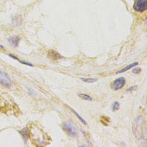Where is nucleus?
I'll use <instances>...</instances> for the list:
<instances>
[{
    "instance_id": "obj_2",
    "label": "nucleus",
    "mask_w": 147,
    "mask_h": 147,
    "mask_svg": "<svg viewBox=\"0 0 147 147\" xmlns=\"http://www.w3.org/2000/svg\"><path fill=\"white\" fill-rule=\"evenodd\" d=\"M126 83V79L124 77H120L115 79L110 84L111 88L114 91L122 89Z\"/></svg>"
},
{
    "instance_id": "obj_6",
    "label": "nucleus",
    "mask_w": 147,
    "mask_h": 147,
    "mask_svg": "<svg viewBox=\"0 0 147 147\" xmlns=\"http://www.w3.org/2000/svg\"><path fill=\"white\" fill-rule=\"evenodd\" d=\"M143 122V118L141 116H140L137 118L136 122V127H135V134L136 136L140 135L142 133V123Z\"/></svg>"
},
{
    "instance_id": "obj_15",
    "label": "nucleus",
    "mask_w": 147,
    "mask_h": 147,
    "mask_svg": "<svg viewBox=\"0 0 147 147\" xmlns=\"http://www.w3.org/2000/svg\"><path fill=\"white\" fill-rule=\"evenodd\" d=\"M119 103L118 102H115L112 106V109L113 111H116L118 110L119 109Z\"/></svg>"
},
{
    "instance_id": "obj_7",
    "label": "nucleus",
    "mask_w": 147,
    "mask_h": 147,
    "mask_svg": "<svg viewBox=\"0 0 147 147\" xmlns=\"http://www.w3.org/2000/svg\"><path fill=\"white\" fill-rule=\"evenodd\" d=\"M22 22V17L21 15L18 14L13 17L11 20V25L14 27H17L21 25Z\"/></svg>"
},
{
    "instance_id": "obj_19",
    "label": "nucleus",
    "mask_w": 147,
    "mask_h": 147,
    "mask_svg": "<svg viewBox=\"0 0 147 147\" xmlns=\"http://www.w3.org/2000/svg\"><path fill=\"white\" fill-rule=\"evenodd\" d=\"M146 25H147V17H146Z\"/></svg>"
},
{
    "instance_id": "obj_18",
    "label": "nucleus",
    "mask_w": 147,
    "mask_h": 147,
    "mask_svg": "<svg viewBox=\"0 0 147 147\" xmlns=\"http://www.w3.org/2000/svg\"><path fill=\"white\" fill-rule=\"evenodd\" d=\"M0 48H2V49H4V47H3L2 45H1V44H0Z\"/></svg>"
},
{
    "instance_id": "obj_13",
    "label": "nucleus",
    "mask_w": 147,
    "mask_h": 147,
    "mask_svg": "<svg viewBox=\"0 0 147 147\" xmlns=\"http://www.w3.org/2000/svg\"><path fill=\"white\" fill-rule=\"evenodd\" d=\"M80 79L82 81L86 82V83H92L97 81L96 78H80Z\"/></svg>"
},
{
    "instance_id": "obj_12",
    "label": "nucleus",
    "mask_w": 147,
    "mask_h": 147,
    "mask_svg": "<svg viewBox=\"0 0 147 147\" xmlns=\"http://www.w3.org/2000/svg\"><path fill=\"white\" fill-rule=\"evenodd\" d=\"M78 96H79V98H80L81 99H82L83 100H84L91 101V100H92V98H91L90 95H87V94H86L80 93V94H78Z\"/></svg>"
},
{
    "instance_id": "obj_14",
    "label": "nucleus",
    "mask_w": 147,
    "mask_h": 147,
    "mask_svg": "<svg viewBox=\"0 0 147 147\" xmlns=\"http://www.w3.org/2000/svg\"><path fill=\"white\" fill-rule=\"evenodd\" d=\"M69 108L70 110H71V111H72V113L78 117V118L81 121V122H82L83 125H87V122H86V121H85V119H84L80 115H79L78 114L77 112H76L73 109H72V108H71V107H69Z\"/></svg>"
},
{
    "instance_id": "obj_11",
    "label": "nucleus",
    "mask_w": 147,
    "mask_h": 147,
    "mask_svg": "<svg viewBox=\"0 0 147 147\" xmlns=\"http://www.w3.org/2000/svg\"><path fill=\"white\" fill-rule=\"evenodd\" d=\"M9 56L10 57H11L12 59H14V60H16L17 61H19L20 63H21L22 64H25V65H28V66H30V67H32V66H33V65H32V64H30V63H28V62H26V61H22L21 60H20L19 58H18L17 56H16L15 55H13V54L10 53V54H9Z\"/></svg>"
},
{
    "instance_id": "obj_8",
    "label": "nucleus",
    "mask_w": 147,
    "mask_h": 147,
    "mask_svg": "<svg viewBox=\"0 0 147 147\" xmlns=\"http://www.w3.org/2000/svg\"><path fill=\"white\" fill-rule=\"evenodd\" d=\"M20 37L18 36H10L7 38L8 42L12 45L13 46L16 47L18 45L19 41H20Z\"/></svg>"
},
{
    "instance_id": "obj_4",
    "label": "nucleus",
    "mask_w": 147,
    "mask_h": 147,
    "mask_svg": "<svg viewBox=\"0 0 147 147\" xmlns=\"http://www.w3.org/2000/svg\"><path fill=\"white\" fill-rule=\"evenodd\" d=\"M0 84L7 88L10 87L12 82L8 75L3 72H0Z\"/></svg>"
},
{
    "instance_id": "obj_16",
    "label": "nucleus",
    "mask_w": 147,
    "mask_h": 147,
    "mask_svg": "<svg viewBox=\"0 0 147 147\" xmlns=\"http://www.w3.org/2000/svg\"><path fill=\"white\" fill-rule=\"evenodd\" d=\"M141 71V69L140 68H134V69L132 70L133 73L135 74H138V73H140Z\"/></svg>"
},
{
    "instance_id": "obj_5",
    "label": "nucleus",
    "mask_w": 147,
    "mask_h": 147,
    "mask_svg": "<svg viewBox=\"0 0 147 147\" xmlns=\"http://www.w3.org/2000/svg\"><path fill=\"white\" fill-rule=\"evenodd\" d=\"M47 57L52 60H58L63 58V56L54 49H49L48 51Z\"/></svg>"
},
{
    "instance_id": "obj_1",
    "label": "nucleus",
    "mask_w": 147,
    "mask_h": 147,
    "mask_svg": "<svg viewBox=\"0 0 147 147\" xmlns=\"http://www.w3.org/2000/svg\"><path fill=\"white\" fill-rule=\"evenodd\" d=\"M62 128L64 131L69 136L72 137H78V133L75 127L68 122H64L62 125Z\"/></svg>"
},
{
    "instance_id": "obj_10",
    "label": "nucleus",
    "mask_w": 147,
    "mask_h": 147,
    "mask_svg": "<svg viewBox=\"0 0 147 147\" xmlns=\"http://www.w3.org/2000/svg\"><path fill=\"white\" fill-rule=\"evenodd\" d=\"M138 64V62H134V63H131V64H129L128 65L126 66L125 67H124V68H123L122 69H121L119 70L118 71H117L115 74H121V73H122V72H125V71H127V70L131 69V68L134 67V66L137 65Z\"/></svg>"
},
{
    "instance_id": "obj_20",
    "label": "nucleus",
    "mask_w": 147,
    "mask_h": 147,
    "mask_svg": "<svg viewBox=\"0 0 147 147\" xmlns=\"http://www.w3.org/2000/svg\"><path fill=\"white\" fill-rule=\"evenodd\" d=\"M146 146H147V139H146Z\"/></svg>"
},
{
    "instance_id": "obj_17",
    "label": "nucleus",
    "mask_w": 147,
    "mask_h": 147,
    "mask_svg": "<svg viewBox=\"0 0 147 147\" xmlns=\"http://www.w3.org/2000/svg\"><path fill=\"white\" fill-rule=\"evenodd\" d=\"M137 86H131V87H130L129 88H128L127 90V91H129V90H131H131H132L133 88H134V89H136V88H137Z\"/></svg>"
},
{
    "instance_id": "obj_9",
    "label": "nucleus",
    "mask_w": 147,
    "mask_h": 147,
    "mask_svg": "<svg viewBox=\"0 0 147 147\" xmlns=\"http://www.w3.org/2000/svg\"><path fill=\"white\" fill-rule=\"evenodd\" d=\"M19 133L22 136L25 142H26L29 137V135H30L29 129L28 127H25V128L22 129V130H20Z\"/></svg>"
},
{
    "instance_id": "obj_3",
    "label": "nucleus",
    "mask_w": 147,
    "mask_h": 147,
    "mask_svg": "<svg viewBox=\"0 0 147 147\" xmlns=\"http://www.w3.org/2000/svg\"><path fill=\"white\" fill-rule=\"evenodd\" d=\"M133 9L137 12L142 13L147 10V0H136Z\"/></svg>"
}]
</instances>
